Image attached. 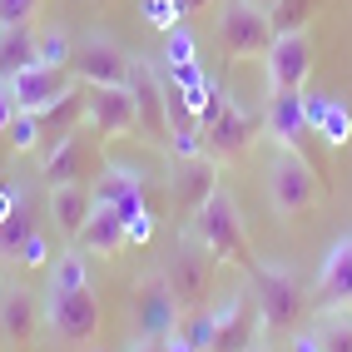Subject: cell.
Here are the masks:
<instances>
[{"label": "cell", "mask_w": 352, "mask_h": 352, "mask_svg": "<svg viewBox=\"0 0 352 352\" xmlns=\"http://www.w3.org/2000/svg\"><path fill=\"white\" fill-rule=\"evenodd\" d=\"M318 338H322V352H352V322L333 318V322L318 327Z\"/></svg>", "instance_id": "34"}, {"label": "cell", "mask_w": 352, "mask_h": 352, "mask_svg": "<svg viewBox=\"0 0 352 352\" xmlns=\"http://www.w3.org/2000/svg\"><path fill=\"white\" fill-rule=\"evenodd\" d=\"M35 120H40V139H45V149H50L55 139H65L69 129H80V124H85V85H75L60 104L40 109Z\"/></svg>", "instance_id": "23"}, {"label": "cell", "mask_w": 352, "mask_h": 352, "mask_svg": "<svg viewBox=\"0 0 352 352\" xmlns=\"http://www.w3.org/2000/svg\"><path fill=\"white\" fill-rule=\"evenodd\" d=\"M35 327H40V302L30 288L6 283L0 288V338L15 342V347H30L35 342Z\"/></svg>", "instance_id": "19"}, {"label": "cell", "mask_w": 352, "mask_h": 352, "mask_svg": "<svg viewBox=\"0 0 352 352\" xmlns=\"http://www.w3.org/2000/svg\"><path fill=\"white\" fill-rule=\"evenodd\" d=\"M89 258H114L124 243H129V233H124V219L114 214L109 204H95V214H89V223L80 228V239H75Z\"/></svg>", "instance_id": "21"}, {"label": "cell", "mask_w": 352, "mask_h": 352, "mask_svg": "<svg viewBox=\"0 0 352 352\" xmlns=\"http://www.w3.org/2000/svg\"><path fill=\"white\" fill-rule=\"evenodd\" d=\"M35 45H40L35 25H0V80H10L15 69L35 65Z\"/></svg>", "instance_id": "24"}, {"label": "cell", "mask_w": 352, "mask_h": 352, "mask_svg": "<svg viewBox=\"0 0 352 352\" xmlns=\"http://www.w3.org/2000/svg\"><path fill=\"white\" fill-rule=\"evenodd\" d=\"M179 60H199V45H194L189 25H174L169 40H164V65H179Z\"/></svg>", "instance_id": "32"}, {"label": "cell", "mask_w": 352, "mask_h": 352, "mask_svg": "<svg viewBox=\"0 0 352 352\" xmlns=\"http://www.w3.org/2000/svg\"><path fill=\"white\" fill-rule=\"evenodd\" d=\"M313 298H318L322 313H338V308H347V302H352V233H347V239H338L333 248L322 253Z\"/></svg>", "instance_id": "18"}, {"label": "cell", "mask_w": 352, "mask_h": 352, "mask_svg": "<svg viewBox=\"0 0 352 352\" xmlns=\"http://www.w3.org/2000/svg\"><path fill=\"white\" fill-rule=\"evenodd\" d=\"M69 55H75V45H69L65 30H45L40 45H35V65H60V69H69Z\"/></svg>", "instance_id": "29"}, {"label": "cell", "mask_w": 352, "mask_h": 352, "mask_svg": "<svg viewBox=\"0 0 352 352\" xmlns=\"http://www.w3.org/2000/svg\"><path fill=\"white\" fill-rule=\"evenodd\" d=\"M124 352H164V338H139V333H134V338L124 342Z\"/></svg>", "instance_id": "39"}, {"label": "cell", "mask_w": 352, "mask_h": 352, "mask_svg": "<svg viewBox=\"0 0 352 352\" xmlns=\"http://www.w3.org/2000/svg\"><path fill=\"white\" fill-rule=\"evenodd\" d=\"M15 263L20 268H50V239H45V233L35 228L25 243H20V253H15Z\"/></svg>", "instance_id": "33"}, {"label": "cell", "mask_w": 352, "mask_h": 352, "mask_svg": "<svg viewBox=\"0 0 352 352\" xmlns=\"http://www.w3.org/2000/svg\"><path fill=\"white\" fill-rule=\"evenodd\" d=\"M6 85H10V100H15L20 114H40V109L60 104L69 89H75V69H60V65H25V69H15Z\"/></svg>", "instance_id": "11"}, {"label": "cell", "mask_w": 352, "mask_h": 352, "mask_svg": "<svg viewBox=\"0 0 352 352\" xmlns=\"http://www.w3.org/2000/svg\"><path fill=\"white\" fill-rule=\"evenodd\" d=\"M268 204L278 219H302L308 208H318L322 199V184H318V169L298 149H278L273 164H268Z\"/></svg>", "instance_id": "4"}, {"label": "cell", "mask_w": 352, "mask_h": 352, "mask_svg": "<svg viewBox=\"0 0 352 352\" xmlns=\"http://www.w3.org/2000/svg\"><path fill=\"white\" fill-rule=\"evenodd\" d=\"M308 15H313V0H278V6L268 10L273 35H293V30H302V25H308Z\"/></svg>", "instance_id": "28"}, {"label": "cell", "mask_w": 352, "mask_h": 352, "mask_svg": "<svg viewBox=\"0 0 352 352\" xmlns=\"http://www.w3.org/2000/svg\"><path fill=\"white\" fill-rule=\"evenodd\" d=\"M6 184H10V179H0V189H6Z\"/></svg>", "instance_id": "45"}, {"label": "cell", "mask_w": 352, "mask_h": 352, "mask_svg": "<svg viewBox=\"0 0 352 352\" xmlns=\"http://www.w3.org/2000/svg\"><path fill=\"white\" fill-rule=\"evenodd\" d=\"M219 45L228 60H248V55H268L273 45V20L263 6L253 0H228L219 10Z\"/></svg>", "instance_id": "6"}, {"label": "cell", "mask_w": 352, "mask_h": 352, "mask_svg": "<svg viewBox=\"0 0 352 352\" xmlns=\"http://www.w3.org/2000/svg\"><path fill=\"white\" fill-rule=\"evenodd\" d=\"M15 100H10V85L6 80H0V134H10V124H15Z\"/></svg>", "instance_id": "37"}, {"label": "cell", "mask_w": 352, "mask_h": 352, "mask_svg": "<svg viewBox=\"0 0 352 352\" xmlns=\"http://www.w3.org/2000/svg\"><path fill=\"white\" fill-rule=\"evenodd\" d=\"M214 318H219V333H214V347H208V352H248V347H258V338H263L258 298H248L243 288L239 293H223Z\"/></svg>", "instance_id": "12"}, {"label": "cell", "mask_w": 352, "mask_h": 352, "mask_svg": "<svg viewBox=\"0 0 352 352\" xmlns=\"http://www.w3.org/2000/svg\"><path fill=\"white\" fill-rule=\"evenodd\" d=\"M253 298H258V313H263V338H288L298 318L308 313V298H302V283L288 263H253Z\"/></svg>", "instance_id": "1"}, {"label": "cell", "mask_w": 352, "mask_h": 352, "mask_svg": "<svg viewBox=\"0 0 352 352\" xmlns=\"http://www.w3.org/2000/svg\"><path fill=\"white\" fill-rule=\"evenodd\" d=\"M30 233H35V204H30L25 189H20V199L10 204V214L0 219V258H15Z\"/></svg>", "instance_id": "25"}, {"label": "cell", "mask_w": 352, "mask_h": 352, "mask_svg": "<svg viewBox=\"0 0 352 352\" xmlns=\"http://www.w3.org/2000/svg\"><path fill=\"white\" fill-rule=\"evenodd\" d=\"M214 268H219V258L208 253L194 233H184L174 258H169V268H164V278H169V288H174V302H179V313H189V308H204L208 293H214Z\"/></svg>", "instance_id": "5"}, {"label": "cell", "mask_w": 352, "mask_h": 352, "mask_svg": "<svg viewBox=\"0 0 352 352\" xmlns=\"http://www.w3.org/2000/svg\"><path fill=\"white\" fill-rule=\"evenodd\" d=\"M248 352H268V347H263V342H258V347H248Z\"/></svg>", "instance_id": "44"}, {"label": "cell", "mask_w": 352, "mask_h": 352, "mask_svg": "<svg viewBox=\"0 0 352 352\" xmlns=\"http://www.w3.org/2000/svg\"><path fill=\"white\" fill-rule=\"evenodd\" d=\"M253 6H263V10H273V6H278V0H253Z\"/></svg>", "instance_id": "43"}, {"label": "cell", "mask_w": 352, "mask_h": 352, "mask_svg": "<svg viewBox=\"0 0 352 352\" xmlns=\"http://www.w3.org/2000/svg\"><path fill=\"white\" fill-rule=\"evenodd\" d=\"M164 352H194V347H189V342H184V338L174 333V338H164Z\"/></svg>", "instance_id": "42"}, {"label": "cell", "mask_w": 352, "mask_h": 352, "mask_svg": "<svg viewBox=\"0 0 352 352\" xmlns=\"http://www.w3.org/2000/svg\"><path fill=\"white\" fill-rule=\"evenodd\" d=\"M179 302L164 273H149L144 283L134 288V333L139 338H174L179 333Z\"/></svg>", "instance_id": "13"}, {"label": "cell", "mask_w": 352, "mask_h": 352, "mask_svg": "<svg viewBox=\"0 0 352 352\" xmlns=\"http://www.w3.org/2000/svg\"><path fill=\"white\" fill-rule=\"evenodd\" d=\"M129 65H134V55L124 45H114L109 35H89V40L75 45V55H69V69H75L80 85H109V89L129 85Z\"/></svg>", "instance_id": "10"}, {"label": "cell", "mask_w": 352, "mask_h": 352, "mask_svg": "<svg viewBox=\"0 0 352 352\" xmlns=\"http://www.w3.org/2000/svg\"><path fill=\"white\" fill-rule=\"evenodd\" d=\"M263 129L278 149H298L308 139V95L302 89H268V109H263Z\"/></svg>", "instance_id": "15"}, {"label": "cell", "mask_w": 352, "mask_h": 352, "mask_svg": "<svg viewBox=\"0 0 352 352\" xmlns=\"http://www.w3.org/2000/svg\"><path fill=\"white\" fill-rule=\"evenodd\" d=\"M89 214H95V189L89 184H50V219L65 239H80Z\"/></svg>", "instance_id": "20"}, {"label": "cell", "mask_w": 352, "mask_h": 352, "mask_svg": "<svg viewBox=\"0 0 352 352\" xmlns=\"http://www.w3.org/2000/svg\"><path fill=\"white\" fill-rule=\"evenodd\" d=\"M214 333H219V318H214L208 302H204V308H189V313L179 318V338L189 342L194 352H208V347H214Z\"/></svg>", "instance_id": "27"}, {"label": "cell", "mask_w": 352, "mask_h": 352, "mask_svg": "<svg viewBox=\"0 0 352 352\" xmlns=\"http://www.w3.org/2000/svg\"><path fill=\"white\" fill-rule=\"evenodd\" d=\"M129 95H134V109H139V134H144L149 144L169 149V100H164V80H159L154 60L134 55V65H129Z\"/></svg>", "instance_id": "8"}, {"label": "cell", "mask_w": 352, "mask_h": 352, "mask_svg": "<svg viewBox=\"0 0 352 352\" xmlns=\"http://www.w3.org/2000/svg\"><path fill=\"white\" fill-rule=\"evenodd\" d=\"M45 322L65 347H85L100 333V298L95 288H75V293H50L45 302Z\"/></svg>", "instance_id": "7"}, {"label": "cell", "mask_w": 352, "mask_h": 352, "mask_svg": "<svg viewBox=\"0 0 352 352\" xmlns=\"http://www.w3.org/2000/svg\"><path fill=\"white\" fill-rule=\"evenodd\" d=\"M75 288H89V253L65 248L50 263V293H75Z\"/></svg>", "instance_id": "26"}, {"label": "cell", "mask_w": 352, "mask_h": 352, "mask_svg": "<svg viewBox=\"0 0 352 352\" xmlns=\"http://www.w3.org/2000/svg\"><path fill=\"white\" fill-rule=\"evenodd\" d=\"M85 124L95 129V144H109V139H120V134H134L139 129V109H134L129 85H120V89L85 85Z\"/></svg>", "instance_id": "9"}, {"label": "cell", "mask_w": 352, "mask_h": 352, "mask_svg": "<svg viewBox=\"0 0 352 352\" xmlns=\"http://www.w3.org/2000/svg\"><path fill=\"white\" fill-rule=\"evenodd\" d=\"M199 129H204V149H208V159L223 164V159H239V154L253 144V134L263 129V120H258V114H248L223 85H214V100L204 104Z\"/></svg>", "instance_id": "3"}, {"label": "cell", "mask_w": 352, "mask_h": 352, "mask_svg": "<svg viewBox=\"0 0 352 352\" xmlns=\"http://www.w3.org/2000/svg\"><path fill=\"white\" fill-rule=\"evenodd\" d=\"M124 233H129V243H149V239H154V214H139Z\"/></svg>", "instance_id": "38"}, {"label": "cell", "mask_w": 352, "mask_h": 352, "mask_svg": "<svg viewBox=\"0 0 352 352\" xmlns=\"http://www.w3.org/2000/svg\"><path fill=\"white\" fill-rule=\"evenodd\" d=\"M302 95H308V89H302ZM308 129L322 139L327 149H342L347 139H352V114L333 95H308Z\"/></svg>", "instance_id": "22"}, {"label": "cell", "mask_w": 352, "mask_h": 352, "mask_svg": "<svg viewBox=\"0 0 352 352\" xmlns=\"http://www.w3.org/2000/svg\"><path fill=\"white\" fill-rule=\"evenodd\" d=\"M208 6H214V0H179V10H184V20H194L199 10H208Z\"/></svg>", "instance_id": "41"}, {"label": "cell", "mask_w": 352, "mask_h": 352, "mask_svg": "<svg viewBox=\"0 0 352 352\" xmlns=\"http://www.w3.org/2000/svg\"><path fill=\"white\" fill-rule=\"evenodd\" d=\"M40 174L50 184H85L95 174V144H89L85 129H69L65 139H55L40 159Z\"/></svg>", "instance_id": "16"}, {"label": "cell", "mask_w": 352, "mask_h": 352, "mask_svg": "<svg viewBox=\"0 0 352 352\" xmlns=\"http://www.w3.org/2000/svg\"><path fill=\"white\" fill-rule=\"evenodd\" d=\"M40 0H0V25H30Z\"/></svg>", "instance_id": "36"}, {"label": "cell", "mask_w": 352, "mask_h": 352, "mask_svg": "<svg viewBox=\"0 0 352 352\" xmlns=\"http://www.w3.org/2000/svg\"><path fill=\"white\" fill-rule=\"evenodd\" d=\"M169 194H174V204L184 208V214H199V208L219 194V159H208V154H199V159H184V164H174V174H169Z\"/></svg>", "instance_id": "17"}, {"label": "cell", "mask_w": 352, "mask_h": 352, "mask_svg": "<svg viewBox=\"0 0 352 352\" xmlns=\"http://www.w3.org/2000/svg\"><path fill=\"white\" fill-rule=\"evenodd\" d=\"M159 80H169V85H179V89H189V85H199V80H208V75H204V65H199V60H179V65H164V69H159Z\"/></svg>", "instance_id": "35"}, {"label": "cell", "mask_w": 352, "mask_h": 352, "mask_svg": "<svg viewBox=\"0 0 352 352\" xmlns=\"http://www.w3.org/2000/svg\"><path fill=\"white\" fill-rule=\"evenodd\" d=\"M10 144H15V154H35V149L45 144L35 114H15V124H10Z\"/></svg>", "instance_id": "31"}, {"label": "cell", "mask_w": 352, "mask_h": 352, "mask_svg": "<svg viewBox=\"0 0 352 352\" xmlns=\"http://www.w3.org/2000/svg\"><path fill=\"white\" fill-rule=\"evenodd\" d=\"M263 69H268V89H308L313 80V45L302 30L293 35H273L268 55H263Z\"/></svg>", "instance_id": "14"}, {"label": "cell", "mask_w": 352, "mask_h": 352, "mask_svg": "<svg viewBox=\"0 0 352 352\" xmlns=\"http://www.w3.org/2000/svg\"><path fill=\"white\" fill-rule=\"evenodd\" d=\"M189 233L219 258V263H233V268H253L258 258H253V248H248V228H243V214H239V204H233L223 189L208 199L199 214H194V223H189Z\"/></svg>", "instance_id": "2"}, {"label": "cell", "mask_w": 352, "mask_h": 352, "mask_svg": "<svg viewBox=\"0 0 352 352\" xmlns=\"http://www.w3.org/2000/svg\"><path fill=\"white\" fill-rule=\"evenodd\" d=\"M139 15H144L154 30H164V35H169L174 25H184V10H179V0H139Z\"/></svg>", "instance_id": "30"}, {"label": "cell", "mask_w": 352, "mask_h": 352, "mask_svg": "<svg viewBox=\"0 0 352 352\" xmlns=\"http://www.w3.org/2000/svg\"><path fill=\"white\" fill-rule=\"evenodd\" d=\"M293 352H322V338L318 333H293Z\"/></svg>", "instance_id": "40"}]
</instances>
